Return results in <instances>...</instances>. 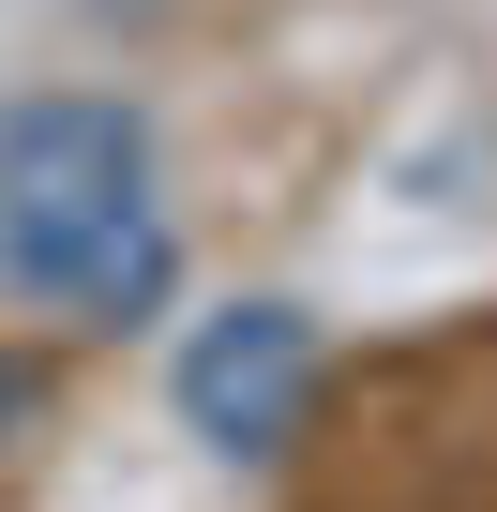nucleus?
<instances>
[{
    "instance_id": "f03ea898",
    "label": "nucleus",
    "mask_w": 497,
    "mask_h": 512,
    "mask_svg": "<svg viewBox=\"0 0 497 512\" xmlns=\"http://www.w3.org/2000/svg\"><path fill=\"white\" fill-rule=\"evenodd\" d=\"M302 407H317V332H302V302H226V317L181 347V422H196L211 452H287Z\"/></svg>"
},
{
    "instance_id": "f257e3e1",
    "label": "nucleus",
    "mask_w": 497,
    "mask_h": 512,
    "mask_svg": "<svg viewBox=\"0 0 497 512\" xmlns=\"http://www.w3.org/2000/svg\"><path fill=\"white\" fill-rule=\"evenodd\" d=\"M0 272L61 317H91V332L166 302L181 241L151 211V121L136 106H106V91L0 106Z\"/></svg>"
},
{
    "instance_id": "7ed1b4c3",
    "label": "nucleus",
    "mask_w": 497,
    "mask_h": 512,
    "mask_svg": "<svg viewBox=\"0 0 497 512\" xmlns=\"http://www.w3.org/2000/svg\"><path fill=\"white\" fill-rule=\"evenodd\" d=\"M31 422H46V362H0V452H16Z\"/></svg>"
}]
</instances>
